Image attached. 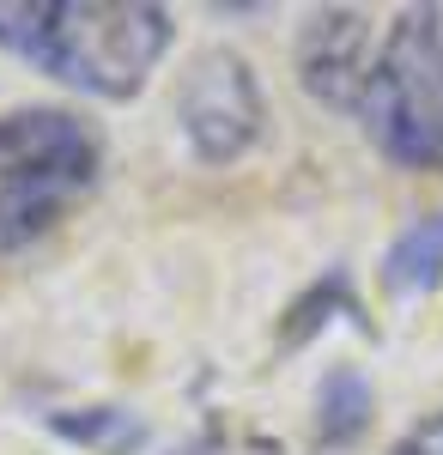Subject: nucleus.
Returning <instances> with one entry per match:
<instances>
[{
	"mask_svg": "<svg viewBox=\"0 0 443 455\" xmlns=\"http://www.w3.org/2000/svg\"><path fill=\"white\" fill-rule=\"evenodd\" d=\"M171 43V12L152 0H0V49L103 104L140 98Z\"/></svg>",
	"mask_w": 443,
	"mask_h": 455,
	"instance_id": "obj_1",
	"label": "nucleus"
},
{
	"mask_svg": "<svg viewBox=\"0 0 443 455\" xmlns=\"http://www.w3.org/2000/svg\"><path fill=\"white\" fill-rule=\"evenodd\" d=\"M109 146L92 116L68 104L0 109V267L49 243L98 195Z\"/></svg>",
	"mask_w": 443,
	"mask_h": 455,
	"instance_id": "obj_2",
	"label": "nucleus"
},
{
	"mask_svg": "<svg viewBox=\"0 0 443 455\" xmlns=\"http://www.w3.org/2000/svg\"><path fill=\"white\" fill-rule=\"evenodd\" d=\"M352 122L389 164L443 176V6H407L383 25Z\"/></svg>",
	"mask_w": 443,
	"mask_h": 455,
	"instance_id": "obj_3",
	"label": "nucleus"
},
{
	"mask_svg": "<svg viewBox=\"0 0 443 455\" xmlns=\"http://www.w3.org/2000/svg\"><path fill=\"white\" fill-rule=\"evenodd\" d=\"M176 122L201 164H238L268 134V92L238 49H201L176 85Z\"/></svg>",
	"mask_w": 443,
	"mask_h": 455,
	"instance_id": "obj_4",
	"label": "nucleus"
},
{
	"mask_svg": "<svg viewBox=\"0 0 443 455\" xmlns=\"http://www.w3.org/2000/svg\"><path fill=\"white\" fill-rule=\"evenodd\" d=\"M376 36H383V25L365 6H322V12H310V25L292 43V68H298V85H304L310 104L352 116L358 92H365V73L376 61Z\"/></svg>",
	"mask_w": 443,
	"mask_h": 455,
	"instance_id": "obj_5",
	"label": "nucleus"
},
{
	"mask_svg": "<svg viewBox=\"0 0 443 455\" xmlns=\"http://www.w3.org/2000/svg\"><path fill=\"white\" fill-rule=\"evenodd\" d=\"M438 280H443V212H419L383 255V291L389 298H419Z\"/></svg>",
	"mask_w": 443,
	"mask_h": 455,
	"instance_id": "obj_6",
	"label": "nucleus"
},
{
	"mask_svg": "<svg viewBox=\"0 0 443 455\" xmlns=\"http://www.w3.org/2000/svg\"><path fill=\"white\" fill-rule=\"evenodd\" d=\"M371 377L365 371H352V364H334L322 388H316V443L322 450H346V443H358L365 437V425H371Z\"/></svg>",
	"mask_w": 443,
	"mask_h": 455,
	"instance_id": "obj_7",
	"label": "nucleus"
},
{
	"mask_svg": "<svg viewBox=\"0 0 443 455\" xmlns=\"http://www.w3.org/2000/svg\"><path fill=\"white\" fill-rule=\"evenodd\" d=\"M73 443H92V450H122V443H134L140 425L128 413H116V407H98V419H61Z\"/></svg>",
	"mask_w": 443,
	"mask_h": 455,
	"instance_id": "obj_8",
	"label": "nucleus"
},
{
	"mask_svg": "<svg viewBox=\"0 0 443 455\" xmlns=\"http://www.w3.org/2000/svg\"><path fill=\"white\" fill-rule=\"evenodd\" d=\"M389 455H443V407L425 413L419 425H407V431L389 443Z\"/></svg>",
	"mask_w": 443,
	"mask_h": 455,
	"instance_id": "obj_9",
	"label": "nucleus"
}]
</instances>
